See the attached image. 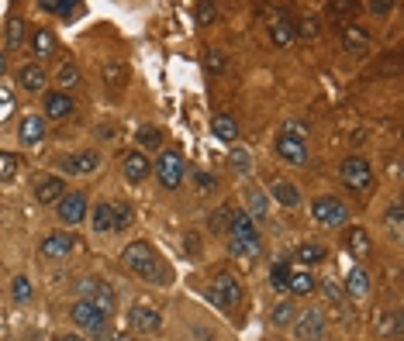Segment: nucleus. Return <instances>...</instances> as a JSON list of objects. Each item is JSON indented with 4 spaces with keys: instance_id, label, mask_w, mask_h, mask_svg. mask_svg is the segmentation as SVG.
Segmentation results:
<instances>
[{
    "instance_id": "obj_46",
    "label": "nucleus",
    "mask_w": 404,
    "mask_h": 341,
    "mask_svg": "<svg viewBox=\"0 0 404 341\" xmlns=\"http://www.w3.org/2000/svg\"><path fill=\"white\" fill-rule=\"evenodd\" d=\"M10 103H14V100H10V93H7V90H0V121L10 114Z\"/></svg>"
},
{
    "instance_id": "obj_7",
    "label": "nucleus",
    "mask_w": 404,
    "mask_h": 341,
    "mask_svg": "<svg viewBox=\"0 0 404 341\" xmlns=\"http://www.w3.org/2000/svg\"><path fill=\"white\" fill-rule=\"evenodd\" d=\"M87 217V197L83 193H66L59 200V221L63 224H80Z\"/></svg>"
},
{
    "instance_id": "obj_14",
    "label": "nucleus",
    "mask_w": 404,
    "mask_h": 341,
    "mask_svg": "<svg viewBox=\"0 0 404 341\" xmlns=\"http://www.w3.org/2000/svg\"><path fill=\"white\" fill-rule=\"evenodd\" d=\"M42 107H45V114H49L52 121H59V117H70V114H73V97H66V93H49V97L42 100Z\"/></svg>"
},
{
    "instance_id": "obj_30",
    "label": "nucleus",
    "mask_w": 404,
    "mask_h": 341,
    "mask_svg": "<svg viewBox=\"0 0 404 341\" xmlns=\"http://www.w3.org/2000/svg\"><path fill=\"white\" fill-rule=\"evenodd\" d=\"M138 145H142V149H159V145H163V131L152 128V124L138 128Z\"/></svg>"
},
{
    "instance_id": "obj_49",
    "label": "nucleus",
    "mask_w": 404,
    "mask_h": 341,
    "mask_svg": "<svg viewBox=\"0 0 404 341\" xmlns=\"http://www.w3.org/2000/svg\"><path fill=\"white\" fill-rule=\"evenodd\" d=\"M207 69L211 73H221V56H207Z\"/></svg>"
},
{
    "instance_id": "obj_19",
    "label": "nucleus",
    "mask_w": 404,
    "mask_h": 341,
    "mask_svg": "<svg viewBox=\"0 0 404 341\" xmlns=\"http://www.w3.org/2000/svg\"><path fill=\"white\" fill-rule=\"evenodd\" d=\"M17 86H24V90H42V86H45V69H42L38 63L21 66V73H17Z\"/></svg>"
},
{
    "instance_id": "obj_36",
    "label": "nucleus",
    "mask_w": 404,
    "mask_h": 341,
    "mask_svg": "<svg viewBox=\"0 0 404 341\" xmlns=\"http://www.w3.org/2000/svg\"><path fill=\"white\" fill-rule=\"evenodd\" d=\"M249 203H252V207H249L252 217H263V214H266V197H263L259 190H249Z\"/></svg>"
},
{
    "instance_id": "obj_24",
    "label": "nucleus",
    "mask_w": 404,
    "mask_h": 341,
    "mask_svg": "<svg viewBox=\"0 0 404 341\" xmlns=\"http://www.w3.org/2000/svg\"><path fill=\"white\" fill-rule=\"evenodd\" d=\"M24 35H28L24 21H21V17H10V21H7V31H3L7 49H21V45H24Z\"/></svg>"
},
{
    "instance_id": "obj_1",
    "label": "nucleus",
    "mask_w": 404,
    "mask_h": 341,
    "mask_svg": "<svg viewBox=\"0 0 404 341\" xmlns=\"http://www.w3.org/2000/svg\"><path fill=\"white\" fill-rule=\"evenodd\" d=\"M121 262H124V269H128V272H138V276L159 279V265H156L159 258H156V252H152V245H149V242H131V245L124 249Z\"/></svg>"
},
{
    "instance_id": "obj_44",
    "label": "nucleus",
    "mask_w": 404,
    "mask_h": 341,
    "mask_svg": "<svg viewBox=\"0 0 404 341\" xmlns=\"http://www.w3.org/2000/svg\"><path fill=\"white\" fill-rule=\"evenodd\" d=\"M294 31H301L304 38H314V35H318V24H314V17H304L301 28H294Z\"/></svg>"
},
{
    "instance_id": "obj_39",
    "label": "nucleus",
    "mask_w": 404,
    "mask_h": 341,
    "mask_svg": "<svg viewBox=\"0 0 404 341\" xmlns=\"http://www.w3.org/2000/svg\"><path fill=\"white\" fill-rule=\"evenodd\" d=\"M287 276H291V272H287V262H277V265H273V286H277V290H287Z\"/></svg>"
},
{
    "instance_id": "obj_31",
    "label": "nucleus",
    "mask_w": 404,
    "mask_h": 341,
    "mask_svg": "<svg viewBox=\"0 0 404 341\" xmlns=\"http://www.w3.org/2000/svg\"><path fill=\"white\" fill-rule=\"evenodd\" d=\"M111 207H114V231H128L131 221H135L131 207H128V203H111Z\"/></svg>"
},
{
    "instance_id": "obj_22",
    "label": "nucleus",
    "mask_w": 404,
    "mask_h": 341,
    "mask_svg": "<svg viewBox=\"0 0 404 341\" xmlns=\"http://www.w3.org/2000/svg\"><path fill=\"white\" fill-rule=\"evenodd\" d=\"M94 231L97 235H111L114 231V207L111 203H97L94 207Z\"/></svg>"
},
{
    "instance_id": "obj_13",
    "label": "nucleus",
    "mask_w": 404,
    "mask_h": 341,
    "mask_svg": "<svg viewBox=\"0 0 404 341\" xmlns=\"http://www.w3.org/2000/svg\"><path fill=\"white\" fill-rule=\"evenodd\" d=\"M270 38H273V45H277V49H287V45L298 38V31H294V24H291L284 14H277V17L270 21Z\"/></svg>"
},
{
    "instance_id": "obj_12",
    "label": "nucleus",
    "mask_w": 404,
    "mask_h": 341,
    "mask_svg": "<svg viewBox=\"0 0 404 341\" xmlns=\"http://www.w3.org/2000/svg\"><path fill=\"white\" fill-rule=\"evenodd\" d=\"M325 335V314L321 310H307L301 321H298V338L304 341H314Z\"/></svg>"
},
{
    "instance_id": "obj_3",
    "label": "nucleus",
    "mask_w": 404,
    "mask_h": 341,
    "mask_svg": "<svg viewBox=\"0 0 404 341\" xmlns=\"http://www.w3.org/2000/svg\"><path fill=\"white\" fill-rule=\"evenodd\" d=\"M339 176H342V183H346L349 190H356V193H363V190L373 186V169H370L366 159H359V156H349V159L339 166Z\"/></svg>"
},
{
    "instance_id": "obj_8",
    "label": "nucleus",
    "mask_w": 404,
    "mask_h": 341,
    "mask_svg": "<svg viewBox=\"0 0 404 341\" xmlns=\"http://www.w3.org/2000/svg\"><path fill=\"white\" fill-rule=\"evenodd\" d=\"M73 252V235H63V231H52L42 238V256L49 262H63V258Z\"/></svg>"
},
{
    "instance_id": "obj_38",
    "label": "nucleus",
    "mask_w": 404,
    "mask_h": 341,
    "mask_svg": "<svg viewBox=\"0 0 404 341\" xmlns=\"http://www.w3.org/2000/svg\"><path fill=\"white\" fill-rule=\"evenodd\" d=\"M228 249H232V256L235 258H256L259 256V242H256V245H239V242H232Z\"/></svg>"
},
{
    "instance_id": "obj_18",
    "label": "nucleus",
    "mask_w": 404,
    "mask_h": 341,
    "mask_svg": "<svg viewBox=\"0 0 404 341\" xmlns=\"http://www.w3.org/2000/svg\"><path fill=\"white\" fill-rule=\"evenodd\" d=\"M121 169H124V179L138 183V179H145V176H149L152 166H149V159H145L142 152H131V156H124V166H121Z\"/></svg>"
},
{
    "instance_id": "obj_25",
    "label": "nucleus",
    "mask_w": 404,
    "mask_h": 341,
    "mask_svg": "<svg viewBox=\"0 0 404 341\" xmlns=\"http://www.w3.org/2000/svg\"><path fill=\"white\" fill-rule=\"evenodd\" d=\"M346 290H349V297H366V293H370V276H366V269H353L349 279H346Z\"/></svg>"
},
{
    "instance_id": "obj_40",
    "label": "nucleus",
    "mask_w": 404,
    "mask_h": 341,
    "mask_svg": "<svg viewBox=\"0 0 404 341\" xmlns=\"http://www.w3.org/2000/svg\"><path fill=\"white\" fill-rule=\"evenodd\" d=\"M228 221H232V207H225L221 214H214V217H211V231H225V228H228Z\"/></svg>"
},
{
    "instance_id": "obj_42",
    "label": "nucleus",
    "mask_w": 404,
    "mask_h": 341,
    "mask_svg": "<svg viewBox=\"0 0 404 341\" xmlns=\"http://www.w3.org/2000/svg\"><path fill=\"white\" fill-rule=\"evenodd\" d=\"M228 163H232V169H249V152H245V149H242V152H232Z\"/></svg>"
},
{
    "instance_id": "obj_37",
    "label": "nucleus",
    "mask_w": 404,
    "mask_h": 341,
    "mask_svg": "<svg viewBox=\"0 0 404 341\" xmlns=\"http://www.w3.org/2000/svg\"><path fill=\"white\" fill-rule=\"evenodd\" d=\"M294 321V307L291 303H280L277 310H273V324H280V328H287Z\"/></svg>"
},
{
    "instance_id": "obj_34",
    "label": "nucleus",
    "mask_w": 404,
    "mask_h": 341,
    "mask_svg": "<svg viewBox=\"0 0 404 341\" xmlns=\"http://www.w3.org/2000/svg\"><path fill=\"white\" fill-rule=\"evenodd\" d=\"M10 297H14V300H17V303H28V300H31V283H28V279H21V276H17V279H14V283H10Z\"/></svg>"
},
{
    "instance_id": "obj_50",
    "label": "nucleus",
    "mask_w": 404,
    "mask_h": 341,
    "mask_svg": "<svg viewBox=\"0 0 404 341\" xmlns=\"http://www.w3.org/2000/svg\"><path fill=\"white\" fill-rule=\"evenodd\" d=\"M3 73H7V56L0 52V76H3Z\"/></svg>"
},
{
    "instance_id": "obj_33",
    "label": "nucleus",
    "mask_w": 404,
    "mask_h": 341,
    "mask_svg": "<svg viewBox=\"0 0 404 341\" xmlns=\"http://www.w3.org/2000/svg\"><path fill=\"white\" fill-rule=\"evenodd\" d=\"M42 10H52V14H59V17H73L76 3H70V0H42Z\"/></svg>"
},
{
    "instance_id": "obj_32",
    "label": "nucleus",
    "mask_w": 404,
    "mask_h": 341,
    "mask_svg": "<svg viewBox=\"0 0 404 341\" xmlns=\"http://www.w3.org/2000/svg\"><path fill=\"white\" fill-rule=\"evenodd\" d=\"M90 303H94V307L101 310L104 317H107V314L114 310V293H111L107 286H97V290H94V300H90Z\"/></svg>"
},
{
    "instance_id": "obj_35",
    "label": "nucleus",
    "mask_w": 404,
    "mask_h": 341,
    "mask_svg": "<svg viewBox=\"0 0 404 341\" xmlns=\"http://www.w3.org/2000/svg\"><path fill=\"white\" fill-rule=\"evenodd\" d=\"M14 172H17V156H10V152H0V183L14 179Z\"/></svg>"
},
{
    "instance_id": "obj_21",
    "label": "nucleus",
    "mask_w": 404,
    "mask_h": 341,
    "mask_svg": "<svg viewBox=\"0 0 404 341\" xmlns=\"http://www.w3.org/2000/svg\"><path fill=\"white\" fill-rule=\"evenodd\" d=\"M270 193H273V197H277L284 207H291V210H294V207H301V193H298V190H294L287 179H277V183L270 186Z\"/></svg>"
},
{
    "instance_id": "obj_6",
    "label": "nucleus",
    "mask_w": 404,
    "mask_h": 341,
    "mask_svg": "<svg viewBox=\"0 0 404 341\" xmlns=\"http://www.w3.org/2000/svg\"><path fill=\"white\" fill-rule=\"evenodd\" d=\"M228 235H232V242H239V245H256V242H259V231L252 228V217H249L245 210H232Z\"/></svg>"
},
{
    "instance_id": "obj_23",
    "label": "nucleus",
    "mask_w": 404,
    "mask_h": 341,
    "mask_svg": "<svg viewBox=\"0 0 404 341\" xmlns=\"http://www.w3.org/2000/svg\"><path fill=\"white\" fill-rule=\"evenodd\" d=\"M31 52H35L38 59L52 56V52H56V35H52L49 28H38V31H35V42H31Z\"/></svg>"
},
{
    "instance_id": "obj_26",
    "label": "nucleus",
    "mask_w": 404,
    "mask_h": 341,
    "mask_svg": "<svg viewBox=\"0 0 404 341\" xmlns=\"http://www.w3.org/2000/svg\"><path fill=\"white\" fill-rule=\"evenodd\" d=\"M298 262H304V265H318V262H325V249L314 245V242H304V245H298Z\"/></svg>"
},
{
    "instance_id": "obj_9",
    "label": "nucleus",
    "mask_w": 404,
    "mask_h": 341,
    "mask_svg": "<svg viewBox=\"0 0 404 341\" xmlns=\"http://www.w3.org/2000/svg\"><path fill=\"white\" fill-rule=\"evenodd\" d=\"M277 152H280V159L291 163V166H304V163H307V145H304V138H298V135H280Z\"/></svg>"
},
{
    "instance_id": "obj_41",
    "label": "nucleus",
    "mask_w": 404,
    "mask_h": 341,
    "mask_svg": "<svg viewBox=\"0 0 404 341\" xmlns=\"http://www.w3.org/2000/svg\"><path fill=\"white\" fill-rule=\"evenodd\" d=\"M387 224H391V231H394V238H398V235H401V207H398V203L387 210Z\"/></svg>"
},
{
    "instance_id": "obj_15",
    "label": "nucleus",
    "mask_w": 404,
    "mask_h": 341,
    "mask_svg": "<svg viewBox=\"0 0 404 341\" xmlns=\"http://www.w3.org/2000/svg\"><path fill=\"white\" fill-rule=\"evenodd\" d=\"M346 249H349L356 258H366L373 252V242H370V235H366L363 228H349V231H346Z\"/></svg>"
},
{
    "instance_id": "obj_4",
    "label": "nucleus",
    "mask_w": 404,
    "mask_h": 341,
    "mask_svg": "<svg viewBox=\"0 0 404 341\" xmlns=\"http://www.w3.org/2000/svg\"><path fill=\"white\" fill-rule=\"evenodd\" d=\"M239 297H242V290H239L235 276H232V272H218L214 283H211V300H214V307L232 310V307L239 303Z\"/></svg>"
},
{
    "instance_id": "obj_47",
    "label": "nucleus",
    "mask_w": 404,
    "mask_h": 341,
    "mask_svg": "<svg viewBox=\"0 0 404 341\" xmlns=\"http://www.w3.org/2000/svg\"><path fill=\"white\" fill-rule=\"evenodd\" d=\"M107 80H111V83H121V80H124V73H121V66H118V63H114V66H107Z\"/></svg>"
},
{
    "instance_id": "obj_45",
    "label": "nucleus",
    "mask_w": 404,
    "mask_h": 341,
    "mask_svg": "<svg viewBox=\"0 0 404 341\" xmlns=\"http://www.w3.org/2000/svg\"><path fill=\"white\" fill-rule=\"evenodd\" d=\"M76 80V66L73 63H66L63 69H59V83H73Z\"/></svg>"
},
{
    "instance_id": "obj_2",
    "label": "nucleus",
    "mask_w": 404,
    "mask_h": 341,
    "mask_svg": "<svg viewBox=\"0 0 404 341\" xmlns=\"http://www.w3.org/2000/svg\"><path fill=\"white\" fill-rule=\"evenodd\" d=\"M311 214H314L318 224H325V228H339V224H346L349 207H346L339 197H318V200L311 203Z\"/></svg>"
},
{
    "instance_id": "obj_11",
    "label": "nucleus",
    "mask_w": 404,
    "mask_h": 341,
    "mask_svg": "<svg viewBox=\"0 0 404 341\" xmlns=\"http://www.w3.org/2000/svg\"><path fill=\"white\" fill-rule=\"evenodd\" d=\"M63 197H66V186H63V179H56V176H42V179L35 183V200H38V203L52 207V203H59Z\"/></svg>"
},
{
    "instance_id": "obj_16",
    "label": "nucleus",
    "mask_w": 404,
    "mask_h": 341,
    "mask_svg": "<svg viewBox=\"0 0 404 341\" xmlns=\"http://www.w3.org/2000/svg\"><path fill=\"white\" fill-rule=\"evenodd\" d=\"M17 135H21V142H24V145L42 142V138H45V117H38V114L24 117V121H21V128H17Z\"/></svg>"
},
{
    "instance_id": "obj_20",
    "label": "nucleus",
    "mask_w": 404,
    "mask_h": 341,
    "mask_svg": "<svg viewBox=\"0 0 404 341\" xmlns=\"http://www.w3.org/2000/svg\"><path fill=\"white\" fill-rule=\"evenodd\" d=\"M63 166H66V172H94L101 166V156H97V152H76V156H70Z\"/></svg>"
},
{
    "instance_id": "obj_43",
    "label": "nucleus",
    "mask_w": 404,
    "mask_h": 341,
    "mask_svg": "<svg viewBox=\"0 0 404 341\" xmlns=\"http://www.w3.org/2000/svg\"><path fill=\"white\" fill-rule=\"evenodd\" d=\"M214 17H218V10H214L211 3H201V7H197V21H201V24H211Z\"/></svg>"
},
{
    "instance_id": "obj_10",
    "label": "nucleus",
    "mask_w": 404,
    "mask_h": 341,
    "mask_svg": "<svg viewBox=\"0 0 404 341\" xmlns=\"http://www.w3.org/2000/svg\"><path fill=\"white\" fill-rule=\"evenodd\" d=\"M73 321H76V328H87V331H97V328L107 324L104 314L90 303V300H76V303H73Z\"/></svg>"
},
{
    "instance_id": "obj_5",
    "label": "nucleus",
    "mask_w": 404,
    "mask_h": 341,
    "mask_svg": "<svg viewBox=\"0 0 404 341\" xmlns=\"http://www.w3.org/2000/svg\"><path fill=\"white\" fill-rule=\"evenodd\" d=\"M156 172H159V183L166 186V190H177L180 183H184V159H180V152H163L159 156V166H156Z\"/></svg>"
},
{
    "instance_id": "obj_51",
    "label": "nucleus",
    "mask_w": 404,
    "mask_h": 341,
    "mask_svg": "<svg viewBox=\"0 0 404 341\" xmlns=\"http://www.w3.org/2000/svg\"><path fill=\"white\" fill-rule=\"evenodd\" d=\"M59 341H83V338H76V335H63Z\"/></svg>"
},
{
    "instance_id": "obj_29",
    "label": "nucleus",
    "mask_w": 404,
    "mask_h": 341,
    "mask_svg": "<svg viewBox=\"0 0 404 341\" xmlns=\"http://www.w3.org/2000/svg\"><path fill=\"white\" fill-rule=\"evenodd\" d=\"M342 38H346V49H349V52H363V49H366V42H370V35H366L363 28H346V35H342Z\"/></svg>"
},
{
    "instance_id": "obj_48",
    "label": "nucleus",
    "mask_w": 404,
    "mask_h": 341,
    "mask_svg": "<svg viewBox=\"0 0 404 341\" xmlns=\"http://www.w3.org/2000/svg\"><path fill=\"white\" fill-rule=\"evenodd\" d=\"M197 190H204V193H207V190H214V179H211L207 172H197Z\"/></svg>"
},
{
    "instance_id": "obj_17",
    "label": "nucleus",
    "mask_w": 404,
    "mask_h": 341,
    "mask_svg": "<svg viewBox=\"0 0 404 341\" xmlns=\"http://www.w3.org/2000/svg\"><path fill=\"white\" fill-rule=\"evenodd\" d=\"M128 317H131V328H135V331H145V335L159 331V314L149 310V307H135Z\"/></svg>"
},
{
    "instance_id": "obj_28",
    "label": "nucleus",
    "mask_w": 404,
    "mask_h": 341,
    "mask_svg": "<svg viewBox=\"0 0 404 341\" xmlns=\"http://www.w3.org/2000/svg\"><path fill=\"white\" fill-rule=\"evenodd\" d=\"M287 290H291V293H311V290H314V279H311V272H291V276H287Z\"/></svg>"
},
{
    "instance_id": "obj_27",
    "label": "nucleus",
    "mask_w": 404,
    "mask_h": 341,
    "mask_svg": "<svg viewBox=\"0 0 404 341\" xmlns=\"http://www.w3.org/2000/svg\"><path fill=\"white\" fill-rule=\"evenodd\" d=\"M214 135H218L221 142H235V135H239V128H235V117H228V114L214 117Z\"/></svg>"
}]
</instances>
